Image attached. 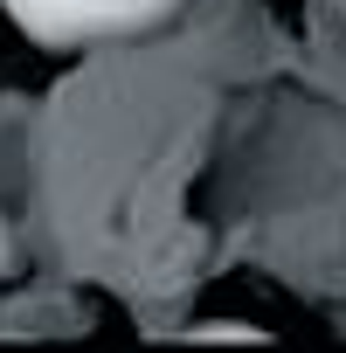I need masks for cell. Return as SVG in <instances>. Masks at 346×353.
Returning <instances> with one entry per match:
<instances>
[{"label":"cell","mask_w":346,"mask_h":353,"mask_svg":"<svg viewBox=\"0 0 346 353\" xmlns=\"http://www.w3.org/2000/svg\"><path fill=\"white\" fill-rule=\"evenodd\" d=\"M8 21L42 42V49H104V42H139L159 21H173L187 0H0Z\"/></svg>","instance_id":"6da1fadb"},{"label":"cell","mask_w":346,"mask_h":353,"mask_svg":"<svg viewBox=\"0 0 346 353\" xmlns=\"http://www.w3.org/2000/svg\"><path fill=\"white\" fill-rule=\"evenodd\" d=\"M187 339H201V346H222V339H229V346H263V332H256V325H236V319H222V325H194Z\"/></svg>","instance_id":"7a4b0ae2"},{"label":"cell","mask_w":346,"mask_h":353,"mask_svg":"<svg viewBox=\"0 0 346 353\" xmlns=\"http://www.w3.org/2000/svg\"><path fill=\"white\" fill-rule=\"evenodd\" d=\"M14 263H21V250H14V229H8V215H0V277H14Z\"/></svg>","instance_id":"3957f363"}]
</instances>
